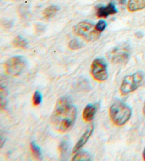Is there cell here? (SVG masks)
<instances>
[{"label": "cell", "instance_id": "cb8c5ba5", "mask_svg": "<svg viewBox=\"0 0 145 161\" xmlns=\"http://www.w3.org/2000/svg\"><path fill=\"white\" fill-rule=\"evenodd\" d=\"M143 113H144V116H145V103H144V108H143Z\"/></svg>", "mask_w": 145, "mask_h": 161}, {"label": "cell", "instance_id": "6da1fadb", "mask_svg": "<svg viewBox=\"0 0 145 161\" xmlns=\"http://www.w3.org/2000/svg\"><path fill=\"white\" fill-rule=\"evenodd\" d=\"M77 114V108L70 99L67 97L60 98L51 116L52 127L60 133L69 131L76 121Z\"/></svg>", "mask_w": 145, "mask_h": 161}, {"label": "cell", "instance_id": "ba28073f", "mask_svg": "<svg viewBox=\"0 0 145 161\" xmlns=\"http://www.w3.org/2000/svg\"><path fill=\"white\" fill-rule=\"evenodd\" d=\"M117 12L118 10L112 2L108 4L107 6H101L96 9V16L99 18H107L108 16L115 14Z\"/></svg>", "mask_w": 145, "mask_h": 161}, {"label": "cell", "instance_id": "7a4b0ae2", "mask_svg": "<svg viewBox=\"0 0 145 161\" xmlns=\"http://www.w3.org/2000/svg\"><path fill=\"white\" fill-rule=\"evenodd\" d=\"M109 115L111 121L115 126H122L130 120L132 116V109L126 104L117 102L110 107Z\"/></svg>", "mask_w": 145, "mask_h": 161}, {"label": "cell", "instance_id": "2e32d148", "mask_svg": "<svg viewBox=\"0 0 145 161\" xmlns=\"http://www.w3.org/2000/svg\"><path fill=\"white\" fill-rule=\"evenodd\" d=\"M91 156L88 152L86 151H80L74 155L72 158V160L74 161H86L90 160Z\"/></svg>", "mask_w": 145, "mask_h": 161}, {"label": "cell", "instance_id": "9c48e42d", "mask_svg": "<svg viewBox=\"0 0 145 161\" xmlns=\"http://www.w3.org/2000/svg\"><path fill=\"white\" fill-rule=\"evenodd\" d=\"M94 129V127L93 125L88 128L87 130L84 132V134L82 136V137L79 138V140L77 141L76 145L74 146L73 148V153H76L77 152L79 151V150L85 145L86 142L88 141V140L89 139V138L91 137V134H93Z\"/></svg>", "mask_w": 145, "mask_h": 161}, {"label": "cell", "instance_id": "e0dca14e", "mask_svg": "<svg viewBox=\"0 0 145 161\" xmlns=\"http://www.w3.org/2000/svg\"><path fill=\"white\" fill-rule=\"evenodd\" d=\"M68 146H69L68 139L67 138H63V139L61 141L60 144L59 146V151L62 156L67 153V151L68 150Z\"/></svg>", "mask_w": 145, "mask_h": 161}, {"label": "cell", "instance_id": "5b68a950", "mask_svg": "<svg viewBox=\"0 0 145 161\" xmlns=\"http://www.w3.org/2000/svg\"><path fill=\"white\" fill-rule=\"evenodd\" d=\"M27 62L25 58L20 55L13 56L8 60L5 63L6 73L13 77H17L23 73L26 67Z\"/></svg>", "mask_w": 145, "mask_h": 161}, {"label": "cell", "instance_id": "7402d4cb", "mask_svg": "<svg viewBox=\"0 0 145 161\" xmlns=\"http://www.w3.org/2000/svg\"><path fill=\"white\" fill-rule=\"evenodd\" d=\"M119 4H125V2H126V0H117Z\"/></svg>", "mask_w": 145, "mask_h": 161}, {"label": "cell", "instance_id": "ffe728a7", "mask_svg": "<svg viewBox=\"0 0 145 161\" xmlns=\"http://www.w3.org/2000/svg\"><path fill=\"white\" fill-rule=\"evenodd\" d=\"M106 26H107L106 22L104 21H103V20L99 21L98 23L96 24V29L100 33H101L102 31H104V29H105V28H106Z\"/></svg>", "mask_w": 145, "mask_h": 161}, {"label": "cell", "instance_id": "8992f818", "mask_svg": "<svg viewBox=\"0 0 145 161\" xmlns=\"http://www.w3.org/2000/svg\"><path fill=\"white\" fill-rule=\"evenodd\" d=\"M91 73L96 81L102 82L108 79L107 65L102 58H96L91 64Z\"/></svg>", "mask_w": 145, "mask_h": 161}, {"label": "cell", "instance_id": "7c38bea8", "mask_svg": "<svg viewBox=\"0 0 145 161\" xmlns=\"http://www.w3.org/2000/svg\"><path fill=\"white\" fill-rule=\"evenodd\" d=\"M8 91L5 86L0 83V109L4 110L7 104Z\"/></svg>", "mask_w": 145, "mask_h": 161}, {"label": "cell", "instance_id": "52a82bcc", "mask_svg": "<svg viewBox=\"0 0 145 161\" xmlns=\"http://www.w3.org/2000/svg\"><path fill=\"white\" fill-rule=\"evenodd\" d=\"M109 58L113 63L123 64L129 60L130 53L125 47H118L110 53Z\"/></svg>", "mask_w": 145, "mask_h": 161}, {"label": "cell", "instance_id": "3957f363", "mask_svg": "<svg viewBox=\"0 0 145 161\" xmlns=\"http://www.w3.org/2000/svg\"><path fill=\"white\" fill-rule=\"evenodd\" d=\"M73 32L87 41H96L101 36V33L96 30V25L89 21L79 22L74 26Z\"/></svg>", "mask_w": 145, "mask_h": 161}, {"label": "cell", "instance_id": "277c9868", "mask_svg": "<svg viewBox=\"0 0 145 161\" xmlns=\"http://www.w3.org/2000/svg\"><path fill=\"white\" fill-rule=\"evenodd\" d=\"M144 75L142 72H136L125 77L120 87V92L122 95H127L138 89L144 82Z\"/></svg>", "mask_w": 145, "mask_h": 161}, {"label": "cell", "instance_id": "d6986e66", "mask_svg": "<svg viewBox=\"0 0 145 161\" xmlns=\"http://www.w3.org/2000/svg\"><path fill=\"white\" fill-rule=\"evenodd\" d=\"M68 47L70 50H72V51H76V50H78L81 48L82 47V43L80 42L79 41H78L77 39H72L68 44Z\"/></svg>", "mask_w": 145, "mask_h": 161}, {"label": "cell", "instance_id": "4fadbf2b", "mask_svg": "<svg viewBox=\"0 0 145 161\" xmlns=\"http://www.w3.org/2000/svg\"><path fill=\"white\" fill-rule=\"evenodd\" d=\"M60 10V7L56 5H51L48 7H47L46 9L43 11V16L45 19H49L53 17Z\"/></svg>", "mask_w": 145, "mask_h": 161}, {"label": "cell", "instance_id": "44dd1931", "mask_svg": "<svg viewBox=\"0 0 145 161\" xmlns=\"http://www.w3.org/2000/svg\"><path fill=\"white\" fill-rule=\"evenodd\" d=\"M6 142V136L4 134V132L0 130V149L4 146Z\"/></svg>", "mask_w": 145, "mask_h": 161}, {"label": "cell", "instance_id": "ac0fdd59", "mask_svg": "<svg viewBox=\"0 0 145 161\" xmlns=\"http://www.w3.org/2000/svg\"><path fill=\"white\" fill-rule=\"evenodd\" d=\"M43 100V97H42V94L38 91H35L33 95V104L35 107H37L40 105Z\"/></svg>", "mask_w": 145, "mask_h": 161}, {"label": "cell", "instance_id": "9a60e30c", "mask_svg": "<svg viewBox=\"0 0 145 161\" xmlns=\"http://www.w3.org/2000/svg\"><path fill=\"white\" fill-rule=\"evenodd\" d=\"M30 151L32 152V154L33 156H34V158H35V159L40 160L42 158V152L40 147H39L35 142H33V141L30 143Z\"/></svg>", "mask_w": 145, "mask_h": 161}, {"label": "cell", "instance_id": "603a6c76", "mask_svg": "<svg viewBox=\"0 0 145 161\" xmlns=\"http://www.w3.org/2000/svg\"><path fill=\"white\" fill-rule=\"evenodd\" d=\"M143 158H144V160H145V148L143 151Z\"/></svg>", "mask_w": 145, "mask_h": 161}, {"label": "cell", "instance_id": "8fae6325", "mask_svg": "<svg viewBox=\"0 0 145 161\" xmlns=\"http://www.w3.org/2000/svg\"><path fill=\"white\" fill-rule=\"evenodd\" d=\"M96 112V107L94 104H88L83 111L82 116L83 120L90 122L93 120Z\"/></svg>", "mask_w": 145, "mask_h": 161}, {"label": "cell", "instance_id": "5bb4252c", "mask_svg": "<svg viewBox=\"0 0 145 161\" xmlns=\"http://www.w3.org/2000/svg\"><path fill=\"white\" fill-rule=\"evenodd\" d=\"M13 46L16 47V48H26L28 46V41L26 39H25L21 36H18L17 37L14 38V40L13 41Z\"/></svg>", "mask_w": 145, "mask_h": 161}, {"label": "cell", "instance_id": "30bf717a", "mask_svg": "<svg viewBox=\"0 0 145 161\" xmlns=\"http://www.w3.org/2000/svg\"><path fill=\"white\" fill-rule=\"evenodd\" d=\"M127 7L130 12L141 11L145 8V0H129Z\"/></svg>", "mask_w": 145, "mask_h": 161}]
</instances>
